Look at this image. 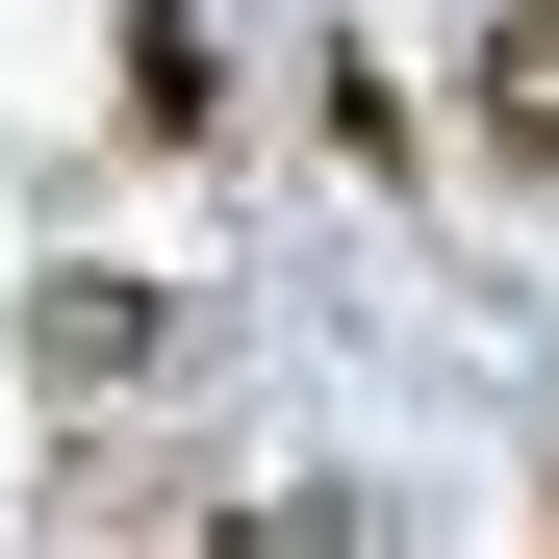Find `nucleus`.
<instances>
[{"instance_id":"nucleus-3","label":"nucleus","mask_w":559,"mask_h":559,"mask_svg":"<svg viewBox=\"0 0 559 559\" xmlns=\"http://www.w3.org/2000/svg\"><path fill=\"white\" fill-rule=\"evenodd\" d=\"M204 103H229V76H204V0H128V128L204 153Z\"/></svg>"},{"instance_id":"nucleus-1","label":"nucleus","mask_w":559,"mask_h":559,"mask_svg":"<svg viewBox=\"0 0 559 559\" xmlns=\"http://www.w3.org/2000/svg\"><path fill=\"white\" fill-rule=\"evenodd\" d=\"M153 356H178V306H153V280H51V306H26V382H51V407H128Z\"/></svg>"},{"instance_id":"nucleus-2","label":"nucleus","mask_w":559,"mask_h":559,"mask_svg":"<svg viewBox=\"0 0 559 559\" xmlns=\"http://www.w3.org/2000/svg\"><path fill=\"white\" fill-rule=\"evenodd\" d=\"M457 103H484L509 178H559V0H484V76H457Z\"/></svg>"}]
</instances>
